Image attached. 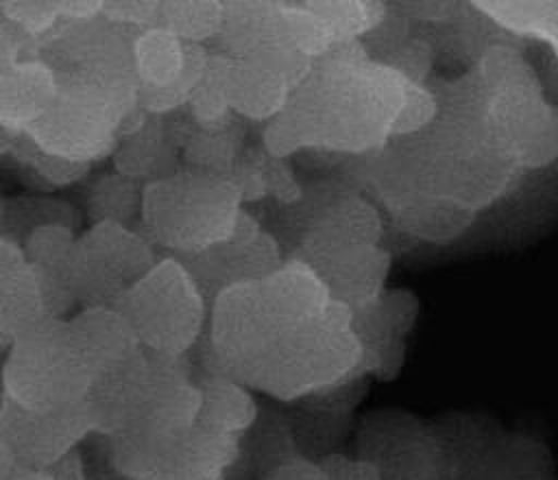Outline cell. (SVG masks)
<instances>
[{"instance_id": "1", "label": "cell", "mask_w": 558, "mask_h": 480, "mask_svg": "<svg viewBox=\"0 0 558 480\" xmlns=\"http://www.w3.org/2000/svg\"><path fill=\"white\" fill-rule=\"evenodd\" d=\"M423 83L344 44L316 59L286 109L264 124L262 148L277 159L299 153L368 155L397 137L401 118Z\"/></svg>"}, {"instance_id": "2", "label": "cell", "mask_w": 558, "mask_h": 480, "mask_svg": "<svg viewBox=\"0 0 558 480\" xmlns=\"http://www.w3.org/2000/svg\"><path fill=\"white\" fill-rule=\"evenodd\" d=\"M473 98L490 140L517 168L547 166L558 157V107L514 48L495 44L484 50Z\"/></svg>"}, {"instance_id": "3", "label": "cell", "mask_w": 558, "mask_h": 480, "mask_svg": "<svg viewBox=\"0 0 558 480\" xmlns=\"http://www.w3.org/2000/svg\"><path fill=\"white\" fill-rule=\"evenodd\" d=\"M244 207L231 175L179 168L144 185L137 229L166 255H192L227 242Z\"/></svg>"}, {"instance_id": "4", "label": "cell", "mask_w": 558, "mask_h": 480, "mask_svg": "<svg viewBox=\"0 0 558 480\" xmlns=\"http://www.w3.org/2000/svg\"><path fill=\"white\" fill-rule=\"evenodd\" d=\"M364 375L368 373L364 347L353 329V310L331 299L320 321L288 329L279 338L251 391L290 406Z\"/></svg>"}, {"instance_id": "5", "label": "cell", "mask_w": 558, "mask_h": 480, "mask_svg": "<svg viewBox=\"0 0 558 480\" xmlns=\"http://www.w3.org/2000/svg\"><path fill=\"white\" fill-rule=\"evenodd\" d=\"M135 35L102 15L92 22H61L39 41L37 55L52 70L57 94L129 116L140 107V85L133 68Z\"/></svg>"}, {"instance_id": "6", "label": "cell", "mask_w": 558, "mask_h": 480, "mask_svg": "<svg viewBox=\"0 0 558 480\" xmlns=\"http://www.w3.org/2000/svg\"><path fill=\"white\" fill-rule=\"evenodd\" d=\"M92 382L94 373L68 319L46 316L15 336L4 351L7 395L26 410L52 412L83 404Z\"/></svg>"}, {"instance_id": "7", "label": "cell", "mask_w": 558, "mask_h": 480, "mask_svg": "<svg viewBox=\"0 0 558 480\" xmlns=\"http://www.w3.org/2000/svg\"><path fill=\"white\" fill-rule=\"evenodd\" d=\"M113 308L124 314L140 347L163 358H190L209 314V303L187 268L166 253Z\"/></svg>"}, {"instance_id": "8", "label": "cell", "mask_w": 558, "mask_h": 480, "mask_svg": "<svg viewBox=\"0 0 558 480\" xmlns=\"http://www.w3.org/2000/svg\"><path fill=\"white\" fill-rule=\"evenodd\" d=\"M286 332L259 281L238 284L209 303L205 334L190 360L203 373L225 375L251 388Z\"/></svg>"}, {"instance_id": "9", "label": "cell", "mask_w": 558, "mask_h": 480, "mask_svg": "<svg viewBox=\"0 0 558 480\" xmlns=\"http://www.w3.org/2000/svg\"><path fill=\"white\" fill-rule=\"evenodd\" d=\"M157 247L137 229L94 223L76 238L70 286L78 308H113L159 260Z\"/></svg>"}, {"instance_id": "10", "label": "cell", "mask_w": 558, "mask_h": 480, "mask_svg": "<svg viewBox=\"0 0 558 480\" xmlns=\"http://www.w3.org/2000/svg\"><path fill=\"white\" fill-rule=\"evenodd\" d=\"M100 441L109 463L135 480H225L244 436L218 434L196 423L192 430L159 443L107 436Z\"/></svg>"}, {"instance_id": "11", "label": "cell", "mask_w": 558, "mask_h": 480, "mask_svg": "<svg viewBox=\"0 0 558 480\" xmlns=\"http://www.w3.org/2000/svg\"><path fill=\"white\" fill-rule=\"evenodd\" d=\"M355 456L379 480H449L445 443L436 425L405 410H371L355 428Z\"/></svg>"}, {"instance_id": "12", "label": "cell", "mask_w": 558, "mask_h": 480, "mask_svg": "<svg viewBox=\"0 0 558 480\" xmlns=\"http://www.w3.org/2000/svg\"><path fill=\"white\" fill-rule=\"evenodd\" d=\"M209 65V48L153 26L133 37L137 105L150 116H170L190 103Z\"/></svg>"}, {"instance_id": "13", "label": "cell", "mask_w": 558, "mask_h": 480, "mask_svg": "<svg viewBox=\"0 0 558 480\" xmlns=\"http://www.w3.org/2000/svg\"><path fill=\"white\" fill-rule=\"evenodd\" d=\"M192 275L207 303L238 284H257L275 273L286 253L279 240L244 207L235 233L216 247L192 255H174Z\"/></svg>"}, {"instance_id": "14", "label": "cell", "mask_w": 558, "mask_h": 480, "mask_svg": "<svg viewBox=\"0 0 558 480\" xmlns=\"http://www.w3.org/2000/svg\"><path fill=\"white\" fill-rule=\"evenodd\" d=\"M124 118L111 107L57 94L50 109L24 135L48 155L94 166L113 157Z\"/></svg>"}, {"instance_id": "15", "label": "cell", "mask_w": 558, "mask_h": 480, "mask_svg": "<svg viewBox=\"0 0 558 480\" xmlns=\"http://www.w3.org/2000/svg\"><path fill=\"white\" fill-rule=\"evenodd\" d=\"M286 257L307 264L327 286L333 301L362 310L384 295L390 255L379 244H351L320 236H301Z\"/></svg>"}, {"instance_id": "16", "label": "cell", "mask_w": 558, "mask_h": 480, "mask_svg": "<svg viewBox=\"0 0 558 480\" xmlns=\"http://www.w3.org/2000/svg\"><path fill=\"white\" fill-rule=\"evenodd\" d=\"M94 434L85 404L63 410L35 412L7 399L0 415V445L15 465L48 469Z\"/></svg>"}, {"instance_id": "17", "label": "cell", "mask_w": 558, "mask_h": 480, "mask_svg": "<svg viewBox=\"0 0 558 480\" xmlns=\"http://www.w3.org/2000/svg\"><path fill=\"white\" fill-rule=\"evenodd\" d=\"M227 105L233 116L251 122L277 118L299 85L283 68L257 57H229L209 48Z\"/></svg>"}, {"instance_id": "18", "label": "cell", "mask_w": 558, "mask_h": 480, "mask_svg": "<svg viewBox=\"0 0 558 480\" xmlns=\"http://www.w3.org/2000/svg\"><path fill=\"white\" fill-rule=\"evenodd\" d=\"M375 192L403 231L429 242L458 238L475 218L466 207L416 185L388 183L377 185Z\"/></svg>"}, {"instance_id": "19", "label": "cell", "mask_w": 558, "mask_h": 480, "mask_svg": "<svg viewBox=\"0 0 558 480\" xmlns=\"http://www.w3.org/2000/svg\"><path fill=\"white\" fill-rule=\"evenodd\" d=\"M259 288L286 329L320 321L331 303L323 279L294 257H286L275 273L259 281Z\"/></svg>"}, {"instance_id": "20", "label": "cell", "mask_w": 558, "mask_h": 480, "mask_svg": "<svg viewBox=\"0 0 558 480\" xmlns=\"http://www.w3.org/2000/svg\"><path fill=\"white\" fill-rule=\"evenodd\" d=\"M54 98L57 81L39 55L20 61L0 76V127L13 135L26 133Z\"/></svg>"}, {"instance_id": "21", "label": "cell", "mask_w": 558, "mask_h": 480, "mask_svg": "<svg viewBox=\"0 0 558 480\" xmlns=\"http://www.w3.org/2000/svg\"><path fill=\"white\" fill-rule=\"evenodd\" d=\"M68 327L89 364L94 380L142 349L124 314L109 305L78 308L68 319Z\"/></svg>"}, {"instance_id": "22", "label": "cell", "mask_w": 558, "mask_h": 480, "mask_svg": "<svg viewBox=\"0 0 558 480\" xmlns=\"http://www.w3.org/2000/svg\"><path fill=\"white\" fill-rule=\"evenodd\" d=\"M111 161L118 172L142 183H150L177 172L181 168V157L170 135L166 116L148 113L137 131L120 140Z\"/></svg>"}, {"instance_id": "23", "label": "cell", "mask_w": 558, "mask_h": 480, "mask_svg": "<svg viewBox=\"0 0 558 480\" xmlns=\"http://www.w3.org/2000/svg\"><path fill=\"white\" fill-rule=\"evenodd\" d=\"M201 388L198 425L229 436H244L259 417L262 401L244 384L196 369Z\"/></svg>"}, {"instance_id": "24", "label": "cell", "mask_w": 558, "mask_h": 480, "mask_svg": "<svg viewBox=\"0 0 558 480\" xmlns=\"http://www.w3.org/2000/svg\"><path fill=\"white\" fill-rule=\"evenodd\" d=\"M46 316L37 275L26 257L0 264V336L11 343Z\"/></svg>"}, {"instance_id": "25", "label": "cell", "mask_w": 558, "mask_h": 480, "mask_svg": "<svg viewBox=\"0 0 558 480\" xmlns=\"http://www.w3.org/2000/svg\"><path fill=\"white\" fill-rule=\"evenodd\" d=\"M44 225H63L81 233V212L65 199L52 194H17L4 196V216L0 236L22 247L35 229Z\"/></svg>"}, {"instance_id": "26", "label": "cell", "mask_w": 558, "mask_h": 480, "mask_svg": "<svg viewBox=\"0 0 558 480\" xmlns=\"http://www.w3.org/2000/svg\"><path fill=\"white\" fill-rule=\"evenodd\" d=\"M144 185L146 183L118 170L92 179L85 190V216L89 225L118 223L126 227H137L142 216Z\"/></svg>"}, {"instance_id": "27", "label": "cell", "mask_w": 558, "mask_h": 480, "mask_svg": "<svg viewBox=\"0 0 558 480\" xmlns=\"http://www.w3.org/2000/svg\"><path fill=\"white\" fill-rule=\"evenodd\" d=\"M4 161L15 168L20 181H24L39 194H52L54 190L74 185L92 172V166L87 164H72L44 153L24 133L15 137V144Z\"/></svg>"}, {"instance_id": "28", "label": "cell", "mask_w": 558, "mask_h": 480, "mask_svg": "<svg viewBox=\"0 0 558 480\" xmlns=\"http://www.w3.org/2000/svg\"><path fill=\"white\" fill-rule=\"evenodd\" d=\"M157 26L190 44H214L225 26V2H159Z\"/></svg>"}, {"instance_id": "29", "label": "cell", "mask_w": 558, "mask_h": 480, "mask_svg": "<svg viewBox=\"0 0 558 480\" xmlns=\"http://www.w3.org/2000/svg\"><path fill=\"white\" fill-rule=\"evenodd\" d=\"M475 9L512 33L545 39L558 57V2H477Z\"/></svg>"}, {"instance_id": "30", "label": "cell", "mask_w": 558, "mask_h": 480, "mask_svg": "<svg viewBox=\"0 0 558 480\" xmlns=\"http://www.w3.org/2000/svg\"><path fill=\"white\" fill-rule=\"evenodd\" d=\"M0 13L37 44L61 22V2H0Z\"/></svg>"}, {"instance_id": "31", "label": "cell", "mask_w": 558, "mask_h": 480, "mask_svg": "<svg viewBox=\"0 0 558 480\" xmlns=\"http://www.w3.org/2000/svg\"><path fill=\"white\" fill-rule=\"evenodd\" d=\"M102 17L116 26L140 33L157 26L159 2H102Z\"/></svg>"}, {"instance_id": "32", "label": "cell", "mask_w": 558, "mask_h": 480, "mask_svg": "<svg viewBox=\"0 0 558 480\" xmlns=\"http://www.w3.org/2000/svg\"><path fill=\"white\" fill-rule=\"evenodd\" d=\"M39 44L0 13V76L24 59L37 57Z\"/></svg>"}, {"instance_id": "33", "label": "cell", "mask_w": 558, "mask_h": 480, "mask_svg": "<svg viewBox=\"0 0 558 480\" xmlns=\"http://www.w3.org/2000/svg\"><path fill=\"white\" fill-rule=\"evenodd\" d=\"M327 480H379L373 465L357 458L355 454L333 452L318 460Z\"/></svg>"}, {"instance_id": "34", "label": "cell", "mask_w": 558, "mask_h": 480, "mask_svg": "<svg viewBox=\"0 0 558 480\" xmlns=\"http://www.w3.org/2000/svg\"><path fill=\"white\" fill-rule=\"evenodd\" d=\"M257 480H327V476L318 465V460L294 456L264 471Z\"/></svg>"}, {"instance_id": "35", "label": "cell", "mask_w": 558, "mask_h": 480, "mask_svg": "<svg viewBox=\"0 0 558 480\" xmlns=\"http://www.w3.org/2000/svg\"><path fill=\"white\" fill-rule=\"evenodd\" d=\"M83 456H85V463H87V473H89V480H135V478H129L124 473H120L107 458L105 454V447H102V441L98 434H92L83 445Z\"/></svg>"}, {"instance_id": "36", "label": "cell", "mask_w": 558, "mask_h": 480, "mask_svg": "<svg viewBox=\"0 0 558 480\" xmlns=\"http://www.w3.org/2000/svg\"><path fill=\"white\" fill-rule=\"evenodd\" d=\"M46 471H48L50 480H89L87 463H85L81 447L65 454L61 460L50 465Z\"/></svg>"}, {"instance_id": "37", "label": "cell", "mask_w": 558, "mask_h": 480, "mask_svg": "<svg viewBox=\"0 0 558 480\" xmlns=\"http://www.w3.org/2000/svg\"><path fill=\"white\" fill-rule=\"evenodd\" d=\"M9 480H50V476L46 469H26V467L15 465Z\"/></svg>"}, {"instance_id": "38", "label": "cell", "mask_w": 558, "mask_h": 480, "mask_svg": "<svg viewBox=\"0 0 558 480\" xmlns=\"http://www.w3.org/2000/svg\"><path fill=\"white\" fill-rule=\"evenodd\" d=\"M15 137L17 135H13V133H9L7 129L0 127V159H4L11 153V148L15 144Z\"/></svg>"}, {"instance_id": "39", "label": "cell", "mask_w": 558, "mask_h": 480, "mask_svg": "<svg viewBox=\"0 0 558 480\" xmlns=\"http://www.w3.org/2000/svg\"><path fill=\"white\" fill-rule=\"evenodd\" d=\"M7 399H9V395H7V386H4V353H0V415L7 406Z\"/></svg>"}, {"instance_id": "40", "label": "cell", "mask_w": 558, "mask_h": 480, "mask_svg": "<svg viewBox=\"0 0 558 480\" xmlns=\"http://www.w3.org/2000/svg\"><path fill=\"white\" fill-rule=\"evenodd\" d=\"M7 349H9V340H7V338H2V336H0V353H4V351H7Z\"/></svg>"}, {"instance_id": "41", "label": "cell", "mask_w": 558, "mask_h": 480, "mask_svg": "<svg viewBox=\"0 0 558 480\" xmlns=\"http://www.w3.org/2000/svg\"><path fill=\"white\" fill-rule=\"evenodd\" d=\"M2 216H4V196L0 194V227H2Z\"/></svg>"}]
</instances>
